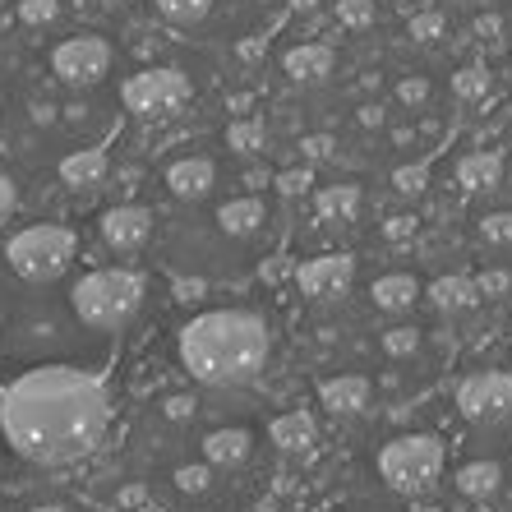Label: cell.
Masks as SVG:
<instances>
[{
	"label": "cell",
	"instance_id": "cell-12",
	"mask_svg": "<svg viewBox=\"0 0 512 512\" xmlns=\"http://www.w3.org/2000/svg\"><path fill=\"white\" fill-rule=\"evenodd\" d=\"M167 185L176 199H203L217 185V167L208 157H180V162H171Z\"/></svg>",
	"mask_w": 512,
	"mask_h": 512
},
{
	"label": "cell",
	"instance_id": "cell-30",
	"mask_svg": "<svg viewBox=\"0 0 512 512\" xmlns=\"http://www.w3.org/2000/svg\"><path fill=\"white\" fill-rule=\"evenodd\" d=\"M397 102H406V107H425L429 102V79L425 74H406L402 84H397Z\"/></svg>",
	"mask_w": 512,
	"mask_h": 512
},
{
	"label": "cell",
	"instance_id": "cell-20",
	"mask_svg": "<svg viewBox=\"0 0 512 512\" xmlns=\"http://www.w3.org/2000/svg\"><path fill=\"white\" fill-rule=\"evenodd\" d=\"M457 489L466 499H494L503 489V466L499 462H471L457 471Z\"/></svg>",
	"mask_w": 512,
	"mask_h": 512
},
{
	"label": "cell",
	"instance_id": "cell-16",
	"mask_svg": "<svg viewBox=\"0 0 512 512\" xmlns=\"http://www.w3.org/2000/svg\"><path fill=\"white\" fill-rule=\"evenodd\" d=\"M314 420L305 416V411H291V416H277L273 429H268V439L282 448V453H310L314 448Z\"/></svg>",
	"mask_w": 512,
	"mask_h": 512
},
{
	"label": "cell",
	"instance_id": "cell-36",
	"mask_svg": "<svg viewBox=\"0 0 512 512\" xmlns=\"http://www.w3.org/2000/svg\"><path fill=\"white\" fill-rule=\"evenodd\" d=\"M499 14H480V19H476V33H485V37H494V33H499Z\"/></svg>",
	"mask_w": 512,
	"mask_h": 512
},
{
	"label": "cell",
	"instance_id": "cell-29",
	"mask_svg": "<svg viewBox=\"0 0 512 512\" xmlns=\"http://www.w3.org/2000/svg\"><path fill=\"white\" fill-rule=\"evenodd\" d=\"M19 19L33 28L42 24H56L60 19V0H19Z\"/></svg>",
	"mask_w": 512,
	"mask_h": 512
},
{
	"label": "cell",
	"instance_id": "cell-37",
	"mask_svg": "<svg viewBox=\"0 0 512 512\" xmlns=\"http://www.w3.org/2000/svg\"><path fill=\"white\" fill-rule=\"evenodd\" d=\"M180 485H185V489H203V471H180Z\"/></svg>",
	"mask_w": 512,
	"mask_h": 512
},
{
	"label": "cell",
	"instance_id": "cell-3",
	"mask_svg": "<svg viewBox=\"0 0 512 512\" xmlns=\"http://www.w3.org/2000/svg\"><path fill=\"white\" fill-rule=\"evenodd\" d=\"M74 314L97 328V333H116L139 314L143 305V277L130 268H97V273L79 277V286L70 291Z\"/></svg>",
	"mask_w": 512,
	"mask_h": 512
},
{
	"label": "cell",
	"instance_id": "cell-7",
	"mask_svg": "<svg viewBox=\"0 0 512 512\" xmlns=\"http://www.w3.org/2000/svg\"><path fill=\"white\" fill-rule=\"evenodd\" d=\"M111 60H116V47H111L107 37L74 33L51 47V74L70 88H97L111 74Z\"/></svg>",
	"mask_w": 512,
	"mask_h": 512
},
{
	"label": "cell",
	"instance_id": "cell-15",
	"mask_svg": "<svg viewBox=\"0 0 512 512\" xmlns=\"http://www.w3.org/2000/svg\"><path fill=\"white\" fill-rule=\"evenodd\" d=\"M323 406H333L342 416H356L370 406V379L360 374H342V379H328L323 383Z\"/></svg>",
	"mask_w": 512,
	"mask_h": 512
},
{
	"label": "cell",
	"instance_id": "cell-23",
	"mask_svg": "<svg viewBox=\"0 0 512 512\" xmlns=\"http://www.w3.org/2000/svg\"><path fill=\"white\" fill-rule=\"evenodd\" d=\"M356 208H360V190H356V185H328V190H319V213L323 217L346 222V217H356Z\"/></svg>",
	"mask_w": 512,
	"mask_h": 512
},
{
	"label": "cell",
	"instance_id": "cell-17",
	"mask_svg": "<svg viewBox=\"0 0 512 512\" xmlns=\"http://www.w3.org/2000/svg\"><path fill=\"white\" fill-rule=\"evenodd\" d=\"M250 434L245 429H217V434H208L203 439V457L213 466H240L245 457H250Z\"/></svg>",
	"mask_w": 512,
	"mask_h": 512
},
{
	"label": "cell",
	"instance_id": "cell-25",
	"mask_svg": "<svg viewBox=\"0 0 512 512\" xmlns=\"http://www.w3.org/2000/svg\"><path fill=\"white\" fill-rule=\"evenodd\" d=\"M227 143L236 153H259L263 148V125L259 120H231L227 125Z\"/></svg>",
	"mask_w": 512,
	"mask_h": 512
},
{
	"label": "cell",
	"instance_id": "cell-22",
	"mask_svg": "<svg viewBox=\"0 0 512 512\" xmlns=\"http://www.w3.org/2000/svg\"><path fill=\"white\" fill-rule=\"evenodd\" d=\"M153 10L167 19L171 28H199L213 14V0H153Z\"/></svg>",
	"mask_w": 512,
	"mask_h": 512
},
{
	"label": "cell",
	"instance_id": "cell-38",
	"mask_svg": "<svg viewBox=\"0 0 512 512\" xmlns=\"http://www.w3.org/2000/svg\"><path fill=\"white\" fill-rule=\"evenodd\" d=\"M406 231H411V222H406V217H393V227H388V236H397V240H402Z\"/></svg>",
	"mask_w": 512,
	"mask_h": 512
},
{
	"label": "cell",
	"instance_id": "cell-9",
	"mask_svg": "<svg viewBox=\"0 0 512 512\" xmlns=\"http://www.w3.org/2000/svg\"><path fill=\"white\" fill-rule=\"evenodd\" d=\"M351 277H356V259L351 254H319V259L296 268L300 291L314 300H337L351 286Z\"/></svg>",
	"mask_w": 512,
	"mask_h": 512
},
{
	"label": "cell",
	"instance_id": "cell-14",
	"mask_svg": "<svg viewBox=\"0 0 512 512\" xmlns=\"http://www.w3.org/2000/svg\"><path fill=\"white\" fill-rule=\"evenodd\" d=\"M263 217H268V208H263V199H227L222 208H217V227L227 231V236H254V231L263 227Z\"/></svg>",
	"mask_w": 512,
	"mask_h": 512
},
{
	"label": "cell",
	"instance_id": "cell-18",
	"mask_svg": "<svg viewBox=\"0 0 512 512\" xmlns=\"http://www.w3.org/2000/svg\"><path fill=\"white\" fill-rule=\"evenodd\" d=\"M457 180L466 190H494L503 180V157L499 153H466L457 162Z\"/></svg>",
	"mask_w": 512,
	"mask_h": 512
},
{
	"label": "cell",
	"instance_id": "cell-35",
	"mask_svg": "<svg viewBox=\"0 0 512 512\" xmlns=\"http://www.w3.org/2000/svg\"><path fill=\"white\" fill-rule=\"evenodd\" d=\"M300 153L310 157V162H319V157H328V153H333V139H328V134H314V139H305V143H300Z\"/></svg>",
	"mask_w": 512,
	"mask_h": 512
},
{
	"label": "cell",
	"instance_id": "cell-24",
	"mask_svg": "<svg viewBox=\"0 0 512 512\" xmlns=\"http://www.w3.org/2000/svg\"><path fill=\"white\" fill-rule=\"evenodd\" d=\"M406 33L416 37V42H439V37L448 33V14H443V10H425V5H420V10L406 14Z\"/></svg>",
	"mask_w": 512,
	"mask_h": 512
},
{
	"label": "cell",
	"instance_id": "cell-6",
	"mask_svg": "<svg viewBox=\"0 0 512 512\" xmlns=\"http://www.w3.org/2000/svg\"><path fill=\"white\" fill-rule=\"evenodd\" d=\"M120 102H125V111H134V116H143V120L176 116V111L190 102V74L176 70V65L139 70L120 84Z\"/></svg>",
	"mask_w": 512,
	"mask_h": 512
},
{
	"label": "cell",
	"instance_id": "cell-5",
	"mask_svg": "<svg viewBox=\"0 0 512 512\" xmlns=\"http://www.w3.org/2000/svg\"><path fill=\"white\" fill-rule=\"evenodd\" d=\"M379 471L402 494H425L443 476V448L429 434H406V439H393L379 453Z\"/></svg>",
	"mask_w": 512,
	"mask_h": 512
},
{
	"label": "cell",
	"instance_id": "cell-39",
	"mask_svg": "<svg viewBox=\"0 0 512 512\" xmlns=\"http://www.w3.org/2000/svg\"><path fill=\"white\" fill-rule=\"evenodd\" d=\"M286 5H291V10H314L319 0H286Z\"/></svg>",
	"mask_w": 512,
	"mask_h": 512
},
{
	"label": "cell",
	"instance_id": "cell-32",
	"mask_svg": "<svg viewBox=\"0 0 512 512\" xmlns=\"http://www.w3.org/2000/svg\"><path fill=\"white\" fill-rule=\"evenodd\" d=\"M310 185H314V176L305 167H300V171H282V176H277V190H282V194H305Z\"/></svg>",
	"mask_w": 512,
	"mask_h": 512
},
{
	"label": "cell",
	"instance_id": "cell-11",
	"mask_svg": "<svg viewBox=\"0 0 512 512\" xmlns=\"http://www.w3.org/2000/svg\"><path fill=\"white\" fill-rule=\"evenodd\" d=\"M333 65H337V56L328 42H300V47H291L282 56L286 79H296V84H323L333 74Z\"/></svg>",
	"mask_w": 512,
	"mask_h": 512
},
{
	"label": "cell",
	"instance_id": "cell-2",
	"mask_svg": "<svg viewBox=\"0 0 512 512\" xmlns=\"http://www.w3.org/2000/svg\"><path fill=\"white\" fill-rule=\"evenodd\" d=\"M180 360L199 383L231 388L250 383L268 360V323L250 310H213L185 323Z\"/></svg>",
	"mask_w": 512,
	"mask_h": 512
},
{
	"label": "cell",
	"instance_id": "cell-10",
	"mask_svg": "<svg viewBox=\"0 0 512 512\" xmlns=\"http://www.w3.org/2000/svg\"><path fill=\"white\" fill-rule=\"evenodd\" d=\"M153 231V213L139 208V203H125V208H111L102 213V240L111 250H139L143 240Z\"/></svg>",
	"mask_w": 512,
	"mask_h": 512
},
{
	"label": "cell",
	"instance_id": "cell-27",
	"mask_svg": "<svg viewBox=\"0 0 512 512\" xmlns=\"http://www.w3.org/2000/svg\"><path fill=\"white\" fill-rule=\"evenodd\" d=\"M480 240L485 245H512V208H499L480 222Z\"/></svg>",
	"mask_w": 512,
	"mask_h": 512
},
{
	"label": "cell",
	"instance_id": "cell-4",
	"mask_svg": "<svg viewBox=\"0 0 512 512\" xmlns=\"http://www.w3.org/2000/svg\"><path fill=\"white\" fill-rule=\"evenodd\" d=\"M74 250H79V240H74L70 227L42 222V227L19 231V236L5 245V259H10V268L19 277H28V282H56L60 273H70Z\"/></svg>",
	"mask_w": 512,
	"mask_h": 512
},
{
	"label": "cell",
	"instance_id": "cell-40",
	"mask_svg": "<svg viewBox=\"0 0 512 512\" xmlns=\"http://www.w3.org/2000/svg\"><path fill=\"white\" fill-rule=\"evenodd\" d=\"M397 5H402V10L411 14V10H420V5H425V0H397Z\"/></svg>",
	"mask_w": 512,
	"mask_h": 512
},
{
	"label": "cell",
	"instance_id": "cell-34",
	"mask_svg": "<svg viewBox=\"0 0 512 512\" xmlns=\"http://www.w3.org/2000/svg\"><path fill=\"white\" fill-rule=\"evenodd\" d=\"M14 208H19V190H14L10 176H0V222H10Z\"/></svg>",
	"mask_w": 512,
	"mask_h": 512
},
{
	"label": "cell",
	"instance_id": "cell-31",
	"mask_svg": "<svg viewBox=\"0 0 512 512\" xmlns=\"http://www.w3.org/2000/svg\"><path fill=\"white\" fill-rule=\"evenodd\" d=\"M416 346H420V337L411 333V328H393V333L383 337V351H388V356H411Z\"/></svg>",
	"mask_w": 512,
	"mask_h": 512
},
{
	"label": "cell",
	"instance_id": "cell-41",
	"mask_svg": "<svg viewBox=\"0 0 512 512\" xmlns=\"http://www.w3.org/2000/svg\"><path fill=\"white\" fill-rule=\"evenodd\" d=\"M102 5H116V0H102Z\"/></svg>",
	"mask_w": 512,
	"mask_h": 512
},
{
	"label": "cell",
	"instance_id": "cell-26",
	"mask_svg": "<svg viewBox=\"0 0 512 512\" xmlns=\"http://www.w3.org/2000/svg\"><path fill=\"white\" fill-rule=\"evenodd\" d=\"M453 93L462 97V102H471V97H485L489 93V74L476 70V65H466V70L453 74Z\"/></svg>",
	"mask_w": 512,
	"mask_h": 512
},
{
	"label": "cell",
	"instance_id": "cell-28",
	"mask_svg": "<svg viewBox=\"0 0 512 512\" xmlns=\"http://www.w3.org/2000/svg\"><path fill=\"white\" fill-rule=\"evenodd\" d=\"M337 24L342 28H370L374 24V0H337Z\"/></svg>",
	"mask_w": 512,
	"mask_h": 512
},
{
	"label": "cell",
	"instance_id": "cell-21",
	"mask_svg": "<svg viewBox=\"0 0 512 512\" xmlns=\"http://www.w3.org/2000/svg\"><path fill=\"white\" fill-rule=\"evenodd\" d=\"M429 296H434V305H439V310L457 314V310H471L480 291H476V282H471V277H439V282L429 286Z\"/></svg>",
	"mask_w": 512,
	"mask_h": 512
},
{
	"label": "cell",
	"instance_id": "cell-8",
	"mask_svg": "<svg viewBox=\"0 0 512 512\" xmlns=\"http://www.w3.org/2000/svg\"><path fill=\"white\" fill-rule=\"evenodd\" d=\"M457 406H462V416L471 425H499L512 411V374L485 370L476 379H466L462 393H457Z\"/></svg>",
	"mask_w": 512,
	"mask_h": 512
},
{
	"label": "cell",
	"instance_id": "cell-19",
	"mask_svg": "<svg viewBox=\"0 0 512 512\" xmlns=\"http://www.w3.org/2000/svg\"><path fill=\"white\" fill-rule=\"evenodd\" d=\"M374 305L379 310H388V314H397V310H411V300L420 296V286H416V277L411 273H388V277H379L374 282Z\"/></svg>",
	"mask_w": 512,
	"mask_h": 512
},
{
	"label": "cell",
	"instance_id": "cell-1",
	"mask_svg": "<svg viewBox=\"0 0 512 512\" xmlns=\"http://www.w3.org/2000/svg\"><path fill=\"white\" fill-rule=\"evenodd\" d=\"M111 402L107 383L97 374L70 370V365H42L14 379L0 393V429L14 443V453L28 462L56 466L84 457L102 429H107Z\"/></svg>",
	"mask_w": 512,
	"mask_h": 512
},
{
	"label": "cell",
	"instance_id": "cell-33",
	"mask_svg": "<svg viewBox=\"0 0 512 512\" xmlns=\"http://www.w3.org/2000/svg\"><path fill=\"white\" fill-rule=\"evenodd\" d=\"M393 185H397L402 194H420V190H425V167H402V171L393 176Z\"/></svg>",
	"mask_w": 512,
	"mask_h": 512
},
{
	"label": "cell",
	"instance_id": "cell-13",
	"mask_svg": "<svg viewBox=\"0 0 512 512\" xmlns=\"http://www.w3.org/2000/svg\"><path fill=\"white\" fill-rule=\"evenodd\" d=\"M111 162L102 148H79V153L60 157V180L70 185V190H97L102 180H107Z\"/></svg>",
	"mask_w": 512,
	"mask_h": 512
}]
</instances>
